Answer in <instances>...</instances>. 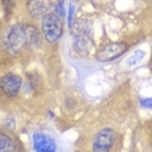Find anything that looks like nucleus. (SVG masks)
Segmentation results:
<instances>
[{
    "mask_svg": "<svg viewBox=\"0 0 152 152\" xmlns=\"http://www.w3.org/2000/svg\"><path fill=\"white\" fill-rule=\"evenodd\" d=\"M28 45L26 37V25L18 23L11 25L5 29L1 37V47L8 54H18Z\"/></svg>",
    "mask_w": 152,
    "mask_h": 152,
    "instance_id": "f257e3e1",
    "label": "nucleus"
},
{
    "mask_svg": "<svg viewBox=\"0 0 152 152\" xmlns=\"http://www.w3.org/2000/svg\"><path fill=\"white\" fill-rule=\"evenodd\" d=\"M41 31L49 43H55L63 34V23L55 12H49L41 18Z\"/></svg>",
    "mask_w": 152,
    "mask_h": 152,
    "instance_id": "f03ea898",
    "label": "nucleus"
},
{
    "mask_svg": "<svg viewBox=\"0 0 152 152\" xmlns=\"http://www.w3.org/2000/svg\"><path fill=\"white\" fill-rule=\"evenodd\" d=\"M74 31V47L80 55H85L89 53L92 47V30L89 23H85V20H79L75 23Z\"/></svg>",
    "mask_w": 152,
    "mask_h": 152,
    "instance_id": "7ed1b4c3",
    "label": "nucleus"
},
{
    "mask_svg": "<svg viewBox=\"0 0 152 152\" xmlns=\"http://www.w3.org/2000/svg\"><path fill=\"white\" fill-rule=\"evenodd\" d=\"M117 132L112 127H104L96 132L92 142V152H113Z\"/></svg>",
    "mask_w": 152,
    "mask_h": 152,
    "instance_id": "20e7f679",
    "label": "nucleus"
},
{
    "mask_svg": "<svg viewBox=\"0 0 152 152\" xmlns=\"http://www.w3.org/2000/svg\"><path fill=\"white\" fill-rule=\"evenodd\" d=\"M127 49L129 46L125 42H109L106 45H104L96 53V59L97 62H102V63L115 61L117 58L122 56L127 51Z\"/></svg>",
    "mask_w": 152,
    "mask_h": 152,
    "instance_id": "39448f33",
    "label": "nucleus"
},
{
    "mask_svg": "<svg viewBox=\"0 0 152 152\" xmlns=\"http://www.w3.org/2000/svg\"><path fill=\"white\" fill-rule=\"evenodd\" d=\"M21 87H23V79L20 75L13 72H9L0 79V91L9 99L17 96L18 92L21 91Z\"/></svg>",
    "mask_w": 152,
    "mask_h": 152,
    "instance_id": "423d86ee",
    "label": "nucleus"
},
{
    "mask_svg": "<svg viewBox=\"0 0 152 152\" xmlns=\"http://www.w3.org/2000/svg\"><path fill=\"white\" fill-rule=\"evenodd\" d=\"M59 0H28V11L34 18H42L49 12H53Z\"/></svg>",
    "mask_w": 152,
    "mask_h": 152,
    "instance_id": "0eeeda50",
    "label": "nucleus"
},
{
    "mask_svg": "<svg viewBox=\"0 0 152 152\" xmlns=\"http://www.w3.org/2000/svg\"><path fill=\"white\" fill-rule=\"evenodd\" d=\"M34 152H56L55 140L43 132H34L31 138Z\"/></svg>",
    "mask_w": 152,
    "mask_h": 152,
    "instance_id": "6e6552de",
    "label": "nucleus"
},
{
    "mask_svg": "<svg viewBox=\"0 0 152 152\" xmlns=\"http://www.w3.org/2000/svg\"><path fill=\"white\" fill-rule=\"evenodd\" d=\"M0 152H16L15 139L4 131H0Z\"/></svg>",
    "mask_w": 152,
    "mask_h": 152,
    "instance_id": "1a4fd4ad",
    "label": "nucleus"
},
{
    "mask_svg": "<svg viewBox=\"0 0 152 152\" xmlns=\"http://www.w3.org/2000/svg\"><path fill=\"white\" fill-rule=\"evenodd\" d=\"M144 58H145L144 50H135V51L126 59V64H127V67H135V66H138L139 63L143 62Z\"/></svg>",
    "mask_w": 152,
    "mask_h": 152,
    "instance_id": "9d476101",
    "label": "nucleus"
},
{
    "mask_svg": "<svg viewBox=\"0 0 152 152\" xmlns=\"http://www.w3.org/2000/svg\"><path fill=\"white\" fill-rule=\"evenodd\" d=\"M26 37H28V45H38L39 43V34L37 29L31 25H26Z\"/></svg>",
    "mask_w": 152,
    "mask_h": 152,
    "instance_id": "9b49d317",
    "label": "nucleus"
},
{
    "mask_svg": "<svg viewBox=\"0 0 152 152\" xmlns=\"http://www.w3.org/2000/svg\"><path fill=\"white\" fill-rule=\"evenodd\" d=\"M64 3L66 0H59L58 4L55 5V8H54V12H55L56 15L59 16L61 18H63L66 16V9H64Z\"/></svg>",
    "mask_w": 152,
    "mask_h": 152,
    "instance_id": "f8f14e48",
    "label": "nucleus"
},
{
    "mask_svg": "<svg viewBox=\"0 0 152 152\" xmlns=\"http://www.w3.org/2000/svg\"><path fill=\"white\" fill-rule=\"evenodd\" d=\"M74 13H75V5L71 3L69 7H68V15H67V24H68L69 28H72V18H74Z\"/></svg>",
    "mask_w": 152,
    "mask_h": 152,
    "instance_id": "ddd939ff",
    "label": "nucleus"
},
{
    "mask_svg": "<svg viewBox=\"0 0 152 152\" xmlns=\"http://www.w3.org/2000/svg\"><path fill=\"white\" fill-rule=\"evenodd\" d=\"M140 105L145 107V109H152V97H144V99L139 100Z\"/></svg>",
    "mask_w": 152,
    "mask_h": 152,
    "instance_id": "4468645a",
    "label": "nucleus"
},
{
    "mask_svg": "<svg viewBox=\"0 0 152 152\" xmlns=\"http://www.w3.org/2000/svg\"><path fill=\"white\" fill-rule=\"evenodd\" d=\"M5 1H11V0H5Z\"/></svg>",
    "mask_w": 152,
    "mask_h": 152,
    "instance_id": "2eb2a0df",
    "label": "nucleus"
}]
</instances>
